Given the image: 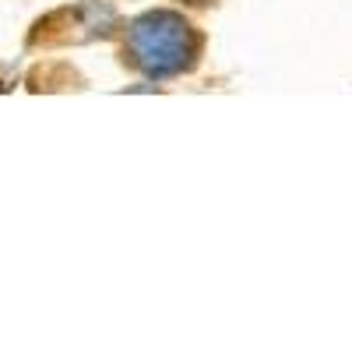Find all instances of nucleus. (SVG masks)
<instances>
[{
    "label": "nucleus",
    "mask_w": 352,
    "mask_h": 352,
    "mask_svg": "<svg viewBox=\"0 0 352 352\" xmlns=\"http://www.w3.org/2000/svg\"><path fill=\"white\" fill-rule=\"evenodd\" d=\"M127 60L148 78H173L184 74L197 64L201 56V36L197 28L176 11H148L131 21L127 43H124Z\"/></svg>",
    "instance_id": "1"
}]
</instances>
